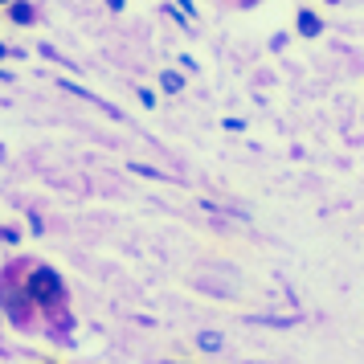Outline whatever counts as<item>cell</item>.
Masks as SVG:
<instances>
[{
	"instance_id": "obj_7",
	"label": "cell",
	"mask_w": 364,
	"mask_h": 364,
	"mask_svg": "<svg viewBox=\"0 0 364 364\" xmlns=\"http://www.w3.org/2000/svg\"><path fill=\"white\" fill-rule=\"evenodd\" d=\"M4 53H9V50H4V46H0V58H4Z\"/></svg>"
},
{
	"instance_id": "obj_8",
	"label": "cell",
	"mask_w": 364,
	"mask_h": 364,
	"mask_svg": "<svg viewBox=\"0 0 364 364\" xmlns=\"http://www.w3.org/2000/svg\"><path fill=\"white\" fill-rule=\"evenodd\" d=\"M0 4H9V0H0Z\"/></svg>"
},
{
	"instance_id": "obj_1",
	"label": "cell",
	"mask_w": 364,
	"mask_h": 364,
	"mask_svg": "<svg viewBox=\"0 0 364 364\" xmlns=\"http://www.w3.org/2000/svg\"><path fill=\"white\" fill-rule=\"evenodd\" d=\"M25 295H29V303H37V307H58V303L66 299V287H62V279L53 274L50 266H37L33 274H29Z\"/></svg>"
},
{
	"instance_id": "obj_5",
	"label": "cell",
	"mask_w": 364,
	"mask_h": 364,
	"mask_svg": "<svg viewBox=\"0 0 364 364\" xmlns=\"http://www.w3.org/2000/svg\"><path fill=\"white\" fill-rule=\"evenodd\" d=\"M221 344H225V340H221L217 331H200V336H197V348H200V352H221Z\"/></svg>"
},
{
	"instance_id": "obj_2",
	"label": "cell",
	"mask_w": 364,
	"mask_h": 364,
	"mask_svg": "<svg viewBox=\"0 0 364 364\" xmlns=\"http://www.w3.org/2000/svg\"><path fill=\"white\" fill-rule=\"evenodd\" d=\"M0 303H4V311L13 315L17 323H25V319H29V307H25V299H21L13 287H0Z\"/></svg>"
},
{
	"instance_id": "obj_3",
	"label": "cell",
	"mask_w": 364,
	"mask_h": 364,
	"mask_svg": "<svg viewBox=\"0 0 364 364\" xmlns=\"http://www.w3.org/2000/svg\"><path fill=\"white\" fill-rule=\"evenodd\" d=\"M9 13H13L17 25H29V21H33V9H29L25 0H9Z\"/></svg>"
},
{
	"instance_id": "obj_6",
	"label": "cell",
	"mask_w": 364,
	"mask_h": 364,
	"mask_svg": "<svg viewBox=\"0 0 364 364\" xmlns=\"http://www.w3.org/2000/svg\"><path fill=\"white\" fill-rule=\"evenodd\" d=\"M160 82H164L168 95H176V90L184 86V78H181V74H172V70H164V78H160Z\"/></svg>"
},
{
	"instance_id": "obj_4",
	"label": "cell",
	"mask_w": 364,
	"mask_h": 364,
	"mask_svg": "<svg viewBox=\"0 0 364 364\" xmlns=\"http://www.w3.org/2000/svg\"><path fill=\"white\" fill-rule=\"evenodd\" d=\"M319 29H323V25H319L315 13H299V33H303V37H315Z\"/></svg>"
}]
</instances>
